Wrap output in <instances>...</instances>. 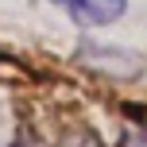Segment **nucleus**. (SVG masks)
Returning <instances> with one entry per match:
<instances>
[{
  "instance_id": "obj_1",
  "label": "nucleus",
  "mask_w": 147,
  "mask_h": 147,
  "mask_svg": "<svg viewBox=\"0 0 147 147\" xmlns=\"http://www.w3.org/2000/svg\"><path fill=\"white\" fill-rule=\"evenodd\" d=\"M51 4H58L81 27H105V23H116L128 12V0H51Z\"/></svg>"
},
{
  "instance_id": "obj_4",
  "label": "nucleus",
  "mask_w": 147,
  "mask_h": 147,
  "mask_svg": "<svg viewBox=\"0 0 147 147\" xmlns=\"http://www.w3.org/2000/svg\"><path fill=\"white\" fill-rule=\"evenodd\" d=\"M16 147H20V143H16ZM23 147H27V143H23Z\"/></svg>"
},
{
  "instance_id": "obj_2",
  "label": "nucleus",
  "mask_w": 147,
  "mask_h": 147,
  "mask_svg": "<svg viewBox=\"0 0 147 147\" xmlns=\"http://www.w3.org/2000/svg\"><path fill=\"white\" fill-rule=\"evenodd\" d=\"M58 147H101V140H97V136H89V132H74V136H66Z\"/></svg>"
},
{
  "instance_id": "obj_3",
  "label": "nucleus",
  "mask_w": 147,
  "mask_h": 147,
  "mask_svg": "<svg viewBox=\"0 0 147 147\" xmlns=\"http://www.w3.org/2000/svg\"><path fill=\"white\" fill-rule=\"evenodd\" d=\"M120 147H147V132H128Z\"/></svg>"
}]
</instances>
